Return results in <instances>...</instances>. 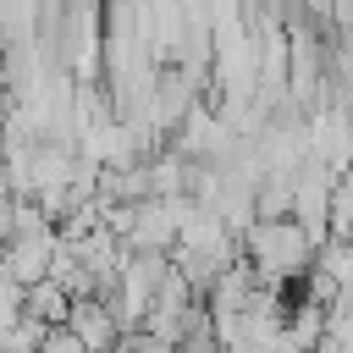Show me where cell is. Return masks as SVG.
Segmentation results:
<instances>
[{
  "instance_id": "6da1fadb",
  "label": "cell",
  "mask_w": 353,
  "mask_h": 353,
  "mask_svg": "<svg viewBox=\"0 0 353 353\" xmlns=\"http://www.w3.org/2000/svg\"><path fill=\"white\" fill-rule=\"evenodd\" d=\"M248 254H254V265H259V281L276 287L281 276L309 270L314 243H309V232H303L298 221H259V226L248 232Z\"/></svg>"
},
{
  "instance_id": "277c9868",
  "label": "cell",
  "mask_w": 353,
  "mask_h": 353,
  "mask_svg": "<svg viewBox=\"0 0 353 353\" xmlns=\"http://www.w3.org/2000/svg\"><path fill=\"white\" fill-rule=\"evenodd\" d=\"M17 314H22V287H17V281L6 276V265H0V325H11Z\"/></svg>"
},
{
  "instance_id": "5b68a950",
  "label": "cell",
  "mask_w": 353,
  "mask_h": 353,
  "mask_svg": "<svg viewBox=\"0 0 353 353\" xmlns=\"http://www.w3.org/2000/svg\"><path fill=\"white\" fill-rule=\"evenodd\" d=\"M39 353H88V347H83L66 325H50V331H44V342H39Z\"/></svg>"
},
{
  "instance_id": "3957f363",
  "label": "cell",
  "mask_w": 353,
  "mask_h": 353,
  "mask_svg": "<svg viewBox=\"0 0 353 353\" xmlns=\"http://www.w3.org/2000/svg\"><path fill=\"white\" fill-rule=\"evenodd\" d=\"M66 309H72V298H66V287H55L50 276L33 281V287H22V314H28V320H39V325H66Z\"/></svg>"
},
{
  "instance_id": "7a4b0ae2",
  "label": "cell",
  "mask_w": 353,
  "mask_h": 353,
  "mask_svg": "<svg viewBox=\"0 0 353 353\" xmlns=\"http://www.w3.org/2000/svg\"><path fill=\"white\" fill-rule=\"evenodd\" d=\"M66 331H72L88 353H110V347L121 342V325H116V314H110L105 298H72V309H66Z\"/></svg>"
}]
</instances>
